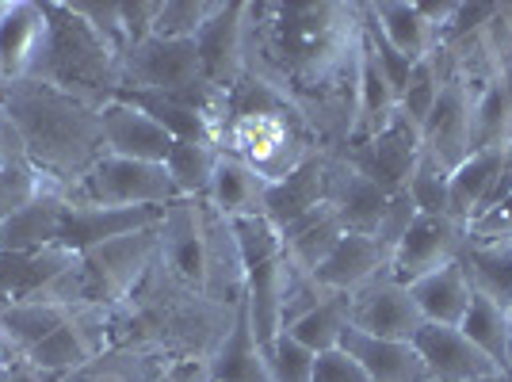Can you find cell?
<instances>
[{"label": "cell", "mask_w": 512, "mask_h": 382, "mask_svg": "<svg viewBox=\"0 0 512 382\" xmlns=\"http://www.w3.org/2000/svg\"><path fill=\"white\" fill-rule=\"evenodd\" d=\"M360 58V4H245V77L295 107L318 149L352 146Z\"/></svg>", "instance_id": "1"}, {"label": "cell", "mask_w": 512, "mask_h": 382, "mask_svg": "<svg viewBox=\"0 0 512 382\" xmlns=\"http://www.w3.org/2000/svg\"><path fill=\"white\" fill-rule=\"evenodd\" d=\"M237 310L214 306L203 291L172 276V268L157 256L138 291L111 310V344L153 348L172 360H211L234 329Z\"/></svg>", "instance_id": "2"}, {"label": "cell", "mask_w": 512, "mask_h": 382, "mask_svg": "<svg viewBox=\"0 0 512 382\" xmlns=\"http://www.w3.org/2000/svg\"><path fill=\"white\" fill-rule=\"evenodd\" d=\"M0 115L20 134L31 165L65 191L107 153L100 107L43 81L0 88Z\"/></svg>", "instance_id": "3"}, {"label": "cell", "mask_w": 512, "mask_h": 382, "mask_svg": "<svg viewBox=\"0 0 512 382\" xmlns=\"http://www.w3.org/2000/svg\"><path fill=\"white\" fill-rule=\"evenodd\" d=\"M218 149L253 165L268 184H279L318 149V142L283 96L253 77H241L230 88V123L222 130Z\"/></svg>", "instance_id": "4"}, {"label": "cell", "mask_w": 512, "mask_h": 382, "mask_svg": "<svg viewBox=\"0 0 512 382\" xmlns=\"http://www.w3.org/2000/svg\"><path fill=\"white\" fill-rule=\"evenodd\" d=\"M50 35H46L43 62L31 81H43L85 100L92 107H104L123 88V62L111 54L100 35L88 27L65 0H46Z\"/></svg>", "instance_id": "5"}, {"label": "cell", "mask_w": 512, "mask_h": 382, "mask_svg": "<svg viewBox=\"0 0 512 382\" xmlns=\"http://www.w3.org/2000/svg\"><path fill=\"white\" fill-rule=\"evenodd\" d=\"M203 62L195 39H142L123 54V88L119 96H172L199 107L207 92Z\"/></svg>", "instance_id": "6"}, {"label": "cell", "mask_w": 512, "mask_h": 382, "mask_svg": "<svg viewBox=\"0 0 512 382\" xmlns=\"http://www.w3.org/2000/svg\"><path fill=\"white\" fill-rule=\"evenodd\" d=\"M65 199L73 207H169L180 195L172 188L165 165L104 153L73 188L65 191Z\"/></svg>", "instance_id": "7"}, {"label": "cell", "mask_w": 512, "mask_h": 382, "mask_svg": "<svg viewBox=\"0 0 512 382\" xmlns=\"http://www.w3.org/2000/svg\"><path fill=\"white\" fill-rule=\"evenodd\" d=\"M161 256V226L134 230V234L111 237L104 245H92L81 253V272H85V295L96 306H123L138 283L150 276V268Z\"/></svg>", "instance_id": "8"}, {"label": "cell", "mask_w": 512, "mask_h": 382, "mask_svg": "<svg viewBox=\"0 0 512 382\" xmlns=\"http://www.w3.org/2000/svg\"><path fill=\"white\" fill-rule=\"evenodd\" d=\"M107 348H111V310L88 302V306L69 310L62 325L27 352V367L39 371L43 379H58V375L77 371L81 363H88Z\"/></svg>", "instance_id": "9"}, {"label": "cell", "mask_w": 512, "mask_h": 382, "mask_svg": "<svg viewBox=\"0 0 512 382\" xmlns=\"http://www.w3.org/2000/svg\"><path fill=\"white\" fill-rule=\"evenodd\" d=\"M470 153H474V96L455 77H444L440 100L421 127V157L451 176Z\"/></svg>", "instance_id": "10"}, {"label": "cell", "mask_w": 512, "mask_h": 382, "mask_svg": "<svg viewBox=\"0 0 512 382\" xmlns=\"http://www.w3.org/2000/svg\"><path fill=\"white\" fill-rule=\"evenodd\" d=\"M348 318H352L356 333L383 340H413L425 325L409 287L390 272L375 276L371 283H363L360 291L348 295Z\"/></svg>", "instance_id": "11"}, {"label": "cell", "mask_w": 512, "mask_h": 382, "mask_svg": "<svg viewBox=\"0 0 512 382\" xmlns=\"http://www.w3.org/2000/svg\"><path fill=\"white\" fill-rule=\"evenodd\" d=\"M344 157H348L371 184H379L386 195H398V191L409 188V176H413L417 161H421V127L409 123L406 115L398 111V119H394L383 134L348 146Z\"/></svg>", "instance_id": "12"}, {"label": "cell", "mask_w": 512, "mask_h": 382, "mask_svg": "<svg viewBox=\"0 0 512 382\" xmlns=\"http://www.w3.org/2000/svg\"><path fill=\"white\" fill-rule=\"evenodd\" d=\"M463 241H467V226L455 222L451 214H417L409 234L398 241V249L390 256V276L409 287L428 272L455 264Z\"/></svg>", "instance_id": "13"}, {"label": "cell", "mask_w": 512, "mask_h": 382, "mask_svg": "<svg viewBox=\"0 0 512 382\" xmlns=\"http://www.w3.org/2000/svg\"><path fill=\"white\" fill-rule=\"evenodd\" d=\"M50 16L39 0H0V85L31 81L43 62Z\"/></svg>", "instance_id": "14"}, {"label": "cell", "mask_w": 512, "mask_h": 382, "mask_svg": "<svg viewBox=\"0 0 512 382\" xmlns=\"http://www.w3.org/2000/svg\"><path fill=\"white\" fill-rule=\"evenodd\" d=\"M245 279L249 276L237 249L234 222L203 199V295L222 310H237L245 302Z\"/></svg>", "instance_id": "15"}, {"label": "cell", "mask_w": 512, "mask_h": 382, "mask_svg": "<svg viewBox=\"0 0 512 382\" xmlns=\"http://www.w3.org/2000/svg\"><path fill=\"white\" fill-rule=\"evenodd\" d=\"M421 360L428 367L432 382H501L505 375L493 367L463 329L451 325H421V333L413 337Z\"/></svg>", "instance_id": "16"}, {"label": "cell", "mask_w": 512, "mask_h": 382, "mask_svg": "<svg viewBox=\"0 0 512 382\" xmlns=\"http://www.w3.org/2000/svg\"><path fill=\"white\" fill-rule=\"evenodd\" d=\"M100 123H104V149L115 157H130V161H150V165H165L172 149L169 130L161 127L153 115H146L138 104H130L123 96L107 100L100 107Z\"/></svg>", "instance_id": "17"}, {"label": "cell", "mask_w": 512, "mask_h": 382, "mask_svg": "<svg viewBox=\"0 0 512 382\" xmlns=\"http://www.w3.org/2000/svg\"><path fill=\"white\" fill-rule=\"evenodd\" d=\"M360 12L363 20L379 31V39L398 58H406L409 65L432 58L440 50V43H444V35L428 23L421 4H409V0H367V4H360Z\"/></svg>", "instance_id": "18"}, {"label": "cell", "mask_w": 512, "mask_h": 382, "mask_svg": "<svg viewBox=\"0 0 512 382\" xmlns=\"http://www.w3.org/2000/svg\"><path fill=\"white\" fill-rule=\"evenodd\" d=\"M386 195L379 184H371L344 153H329V207L341 218L344 234H379L386 214Z\"/></svg>", "instance_id": "19"}, {"label": "cell", "mask_w": 512, "mask_h": 382, "mask_svg": "<svg viewBox=\"0 0 512 382\" xmlns=\"http://www.w3.org/2000/svg\"><path fill=\"white\" fill-rule=\"evenodd\" d=\"M199 62H203V77L214 88H230L245 77V4H226L199 35Z\"/></svg>", "instance_id": "20"}, {"label": "cell", "mask_w": 512, "mask_h": 382, "mask_svg": "<svg viewBox=\"0 0 512 382\" xmlns=\"http://www.w3.org/2000/svg\"><path fill=\"white\" fill-rule=\"evenodd\" d=\"M65 211H69L65 188L62 184H46L23 211L0 222V253H43V249H54L62 241Z\"/></svg>", "instance_id": "21"}, {"label": "cell", "mask_w": 512, "mask_h": 382, "mask_svg": "<svg viewBox=\"0 0 512 382\" xmlns=\"http://www.w3.org/2000/svg\"><path fill=\"white\" fill-rule=\"evenodd\" d=\"M161 218H165V207H73L69 203L58 245L69 253H85V249L104 245L111 237L161 226Z\"/></svg>", "instance_id": "22"}, {"label": "cell", "mask_w": 512, "mask_h": 382, "mask_svg": "<svg viewBox=\"0 0 512 382\" xmlns=\"http://www.w3.org/2000/svg\"><path fill=\"white\" fill-rule=\"evenodd\" d=\"M321 203H329V149H314L291 176H283L279 184H268L264 218L276 230H283Z\"/></svg>", "instance_id": "23"}, {"label": "cell", "mask_w": 512, "mask_h": 382, "mask_svg": "<svg viewBox=\"0 0 512 382\" xmlns=\"http://www.w3.org/2000/svg\"><path fill=\"white\" fill-rule=\"evenodd\" d=\"M390 249H386L379 237L371 234H344L333 253L321 260V268L314 272L325 291H341V295H352L360 291L363 283H371L375 276L390 272Z\"/></svg>", "instance_id": "24"}, {"label": "cell", "mask_w": 512, "mask_h": 382, "mask_svg": "<svg viewBox=\"0 0 512 382\" xmlns=\"http://www.w3.org/2000/svg\"><path fill=\"white\" fill-rule=\"evenodd\" d=\"M341 348L371 375V382H432L413 340H383L348 329Z\"/></svg>", "instance_id": "25"}, {"label": "cell", "mask_w": 512, "mask_h": 382, "mask_svg": "<svg viewBox=\"0 0 512 382\" xmlns=\"http://www.w3.org/2000/svg\"><path fill=\"white\" fill-rule=\"evenodd\" d=\"M459 268L470 291L512 314V237H470L459 249Z\"/></svg>", "instance_id": "26"}, {"label": "cell", "mask_w": 512, "mask_h": 382, "mask_svg": "<svg viewBox=\"0 0 512 382\" xmlns=\"http://www.w3.org/2000/svg\"><path fill=\"white\" fill-rule=\"evenodd\" d=\"M398 119V85L390 81L386 65L371 50L363 35V58H360V85H356V130H352V146L367 142L375 134H383Z\"/></svg>", "instance_id": "27"}, {"label": "cell", "mask_w": 512, "mask_h": 382, "mask_svg": "<svg viewBox=\"0 0 512 382\" xmlns=\"http://www.w3.org/2000/svg\"><path fill=\"white\" fill-rule=\"evenodd\" d=\"M264 199H268V180L234 153H218L211 188H207V203L214 211L230 222L256 218V214H264Z\"/></svg>", "instance_id": "28"}, {"label": "cell", "mask_w": 512, "mask_h": 382, "mask_svg": "<svg viewBox=\"0 0 512 382\" xmlns=\"http://www.w3.org/2000/svg\"><path fill=\"white\" fill-rule=\"evenodd\" d=\"M512 161V149H478L448 176V211L455 222L467 226L474 214L490 203L493 188L501 180L505 165Z\"/></svg>", "instance_id": "29"}, {"label": "cell", "mask_w": 512, "mask_h": 382, "mask_svg": "<svg viewBox=\"0 0 512 382\" xmlns=\"http://www.w3.org/2000/svg\"><path fill=\"white\" fill-rule=\"evenodd\" d=\"M172 356L153 352V348H130V344H111L107 352L92 356L77 371L58 375L50 382H161L172 367Z\"/></svg>", "instance_id": "30"}, {"label": "cell", "mask_w": 512, "mask_h": 382, "mask_svg": "<svg viewBox=\"0 0 512 382\" xmlns=\"http://www.w3.org/2000/svg\"><path fill=\"white\" fill-rule=\"evenodd\" d=\"M409 295L417 302L425 325H451V329H459L463 318H467L474 291H470L467 276H463V268L455 260L448 268H436V272L421 276L417 283H409Z\"/></svg>", "instance_id": "31"}, {"label": "cell", "mask_w": 512, "mask_h": 382, "mask_svg": "<svg viewBox=\"0 0 512 382\" xmlns=\"http://www.w3.org/2000/svg\"><path fill=\"white\" fill-rule=\"evenodd\" d=\"M279 237H283L287 260H291L295 268H302L306 276H314L321 268V260L333 253V245L344 237V226H341V218H337V211H333L329 203H321V207H314L310 214L295 218L291 226H283Z\"/></svg>", "instance_id": "32"}, {"label": "cell", "mask_w": 512, "mask_h": 382, "mask_svg": "<svg viewBox=\"0 0 512 382\" xmlns=\"http://www.w3.org/2000/svg\"><path fill=\"white\" fill-rule=\"evenodd\" d=\"M211 382H272L268 375V356L256 340L253 325H249V314H245V302L237 310L234 329L226 333V340L218 344L211 360Z\"/></svg>", "instance_id": "33"}, {"label": "cell", "mask_w": 512, "mask_h": 382, "mask_svg": "<svg viewBox=\"0 0 512 382\" xmlns=\"http://www.w3.org/2000/svg\"><path fill=\"white\" fill-rule=\"evenodd\" d=\"M459 329L467 333L470 344H474L505 379H512V314L509 310H501L490 298L474 295L470 298L467 318H463Z\"/></svg>", "instance_id": "34"}, {"label": "cell", "mask_w": 512, "mask_h": 382, "mask_svg": "<svg viewBox=\"0 0 512 382\" xmlns=\"http://www.w3.org/2000/svg\"><path fill=\"white\" fill-rule=\"evenodd\" d=\"M352 329V318H348V295L341 291H329V295L321 298L318 306L299 318L287 333L299 340L302 348H310L314 356L321 352H333V348H341V337Z\"/></svg>", "instance_id": "35"}, {"label": "cell", "mask_w": 512, "mask_h": 382, "mask_svg": "<svg viewBox=\"0 0 512 382\" xmlns=\"http://www.w3.org/2000/svg\"><path fill=\"white\" fill-rule=\"evenodd\" d=\"M218 153L222 149L211 142H172L165 169H169V180L180 199H207Z\"/></svg>", "instance_id": "36"}, {"label": "cell", "mask_w": 512, "mask_h": 382, "mask_svg": "<svg viewBox=\"0 0 512 382\" xmlns=\"http://www.w3.org/2000/svg\"><path fill=\"white\" fill-rule=\"evenodd\" d=\"M62 310L54 306H39V302H16L8 310H0V329L12 337V344L23 352V363H27V352L46 340L58 325H62Z\"/></svg>", "instance_id": "37"}, {"label": "cell", "mask_w": 512, "mask_h": 382, "mask_svg": "<svg viewBox=\"0 0 512 382\" xmlns=\"http://www.w3.org/2000/svg\"><path fill=\"white\" fill-rule=\"evenodd\" d=\"M478 149H512V107L497 81L474 100V153Z\"/></svg>", "instance_id": "38"}, {"label": "cell", "mask_w": 512, "mask_h": 382, "mask_svg": "<svg viewBox=\"0 0 512 382\" xmlns=\"http://www.w3.org/2000/svg\"><path fill=\"white\" fill-rule=\"evenodd\" d=\"M222 12V0H161L153 35L157 39H195Z\"/></svg>", "instance_id": "39"}, {"label": "cell", "mask_w": 512, "mask_h": 382, "mask_svg": "<svg viewBox=\"0 0 512 382\" xmlns=\"http://www.w3.org/2000/svg\"><path fill=\"white\" fill-rule=\"evenodd\" d=\"M440 88H444V69H440L436 54H432V58H425V62H417L409 69L406 85L398 92V111L406 115L409 123L425 127V119L432 115L436 100H440Z\"/></svg>", "instance_id": "40"}, {"label": "cell", "mask_w": 512, "mask_h": 382, "mask_svg": "<svg viewBox=\"0 0 512 382\" xmlns=\"http://www.w3.org/2000/svg\"><path fill=\"white\" fill-rule=\"evenodd\" d=\"M81 20L100 35V43L111 50V54H119V62H123V54L130 50V39H127V27H123V4L119 0H104V4H96V0H65Z\"/></svg>", "instance_id": "41"}, {"label": "cell", "mask_w": 512, "mask_h": 382, "mask_svg": "<svg viewBox=\"0 0 512 382\" xmlns=\"http://www.w3.org/2000/svg\"><path fill=\"white\" fill-rule=\"evenodd\" d=\"M46 184H54V180H46L43 172L31 165V157H20L8 169H0V222L12 218L16 211H23Z\"/></svg>", "instance_id": "42"}, {"label": "cell", "mask_w": 512, "mask_h": 382, "mask_svg": "<svg viewBox=\"0 0 512 382\" xmlns=\"http://www.w3.org/2000/svg\"><path fill=\"white\" fill-rule=\"evenodd\" d=\"M234 237L237 249H241V260H245V276H249V268H260V264H268V260H276L283 253V237L264 214L234 218Z\"/></svg>", "instance_id": "43"}, {"label": "cell", "mask_w": 512, "mask_h": 382, "mask_svg": "<svg viewBox=\"0 0 512 382\" xmlns=\"http://www.w3.org/2000/svg\"><path fill=\"white\" fill-rule=\"evenodd\" d=\"M470 237H512V161L505 165L490 203L467 222Z\"/></svg>", "instance_id": "44"}, {"label": "cell", "mask_w": 512, "mask_h": 382, "mask_svg": "<svg viewBox=\"0 0 512 382\" xmlns=\"http://www.w3.org/2000/svg\"><path fill=\"white\" fill-rule=\"evenodd\" d=\"M314 352L302 348L291 333H279L276 344L268 348V375L272 382H314Z\"/></svg>", "instance_id": "45"}, {"label": "cell", "mask_w": 512, "mask_h": 382, "mask_svg": "<svg viewBox=\"0 0 512 382\" xmlns=\"http://www.w3.org/2000/svg\"><path fill=\"white\" fill-rule=\"evenodd\" d=\"M409 199L417 214H451L448 211V172H440L436 165H428L425 157L417 161V169L409 176Z\"/></svg>", "instance_id": "46"}, {"label": "cell", "mask_w": 512, "mask_h": 382, "mask_svg": "<svg viewBox=\"0 0 512 382\" xmlns=\"http://www.w3.org/2000/svg\"><path fill=\"white\" fill-rule=\"evenodd\" d=\"M413 218H417V207H413V199H409V191H398V195H390V203H386V214L383 222H379V241H383L386 249L394 253L398 249V241L409 234V226H413Z\"/></svg>", "instance_id": "47"}, {"label": "cell", "mask_w": 512, "mask_h": 382, "mask_svg": "<svg viewBox=\"0 0 512 382\" xmlns=\"http://www.w3.org/2000/svg\"><path fill=\"white\" fill-rule=\"evenodd\" d=\"M314 382H371V375L344 348H333L314 360Z\"/></svg>", "instance_id": "48"}, {"label": "cell", "mask_w": 512, "mask_h": 382, "mask_svg": "<svg viewBox=\"0 0 512 382\" xmlns=\"http://www.w3.org/2000/svg\"><path fill=\"white\" fill-rule=\"evenodd\" d=\"M157 8H161V0H134V4L127 0V4H123V27H127L130 46L142 43V39H150V35H153Z\"/></svg>", "instance_id": "49"}, {"label": "cell", "mask_w": 512, "mask_h": 382, "mask_svg": "<svg viewBox=\"0 0 512 382\" xmlns=\"http://www.w3.org/2000/svg\"><path fill=\"white\" fill-rule=\"evenodd\" d=\"M20 157H27L20 134H16L12 123L0 115V169H8V165H12V161H20Z\"/></svg>", "instance_id": "50"}, {"label": "cell", "mask_w": 512, "mask_h": 382, "mask_svg": "<svg viewBox=\"0 0 512 382\" xmlns=\"http://www.w3.org/2000/svg\"><path fill=\"white\" fill-rule=\"evenodd\" d=\"M23 367V352L12 344V337L0 329V382H8Z\"/></svg>", "instance_id": "51"}, {"label": "cell", "mask_w": 512, "mask_h": 382, "mask_svg": "<svg viewBox=\"0 0 512 382\" xmlns=\"http://www.w3.org/2000/svg\"><path fill=\"white\" fill-rule=\"evenodd\" d=\"M8 382H50V379H43V375H39V371H31V367H27V363H23L20 371H16V375H12V379Z\"/></svg>", "instance_id": "52"}, {"label": "cell", "mask_w": 512, "mask_h": 382, "mask_svg": "<svg viewBox=\"0 0 512 382\" xmlns=\"http://www.w3.org/2000/svg\"><path fill=\"white\" fill-rule=\"evenodd\" d=\"M501 12H505V20H509V27H512V4H501Z\"/></svg>", "instance_id": "53"}]
</instances>
